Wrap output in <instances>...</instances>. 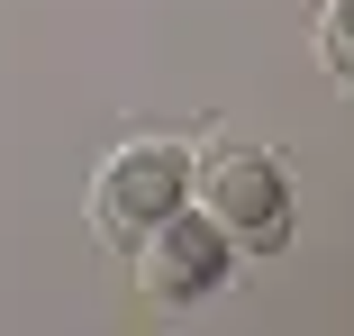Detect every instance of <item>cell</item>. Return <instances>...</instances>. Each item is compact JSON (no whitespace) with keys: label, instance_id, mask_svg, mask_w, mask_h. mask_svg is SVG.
Masks as SVG:
<instances>
[{"label":"cell","instance_id":"cell-1","mask_svg":"<svg viewBox=\"0 0 354 336\" xmlns=\"http://www.w3.org/2000/svg\"><path fill=\"white\" fill-rule=\"evenodd\" d=\"M191 200L218 218V236H227L245 263L291 254V236H300V191H291V164H281L272 146H254V137L209 146V155L191 164Z\"/></svg>","mask_w":354,"mask_h":336},{"label":"cell","instance_id":"cell-2","mask_svg":"<svg viewBox=\"0 0 354 336\" xmlns=\"http://www.w3.org/2000/svg\"><path fill=\"white\" fill-rule=\"evenodd\" d=\"M127 273H136V300L146 309H200L218 300L236 282V245L218 236V218L200 209V200H182V209H164L146 236H127Z\"/></svg>","mask_w":354,"mask_h":336},{"label":"cell","instance_id":"cell-3","mask_svg":"<svg viewBox=\"0 0 354 336\" xmlns=\"http://www.w3.org/2000/svg\"><path fill=\"white\" fill-rule=\"evenodd\" d=\"M191 137H164V127H146V137H118L91 173V236L127 245V236H146L164 209H182L191 200Z\"/></svg>","mask_w":354,"mask_h":336},{"label":"cell","instance_id":"cell-4","mask_svg":"<svg viewBox=\"0 0 354 336\" xmlns=\"http://www.w3.org/2000/svg\"><path fill=\"white\" fill-rule=\"evenodd\" d=\"M309 46H318V73L336 91H354V0H318L309 10Z\"/></svg>","mask_w":354,"mask_h":336}]
</instances>
